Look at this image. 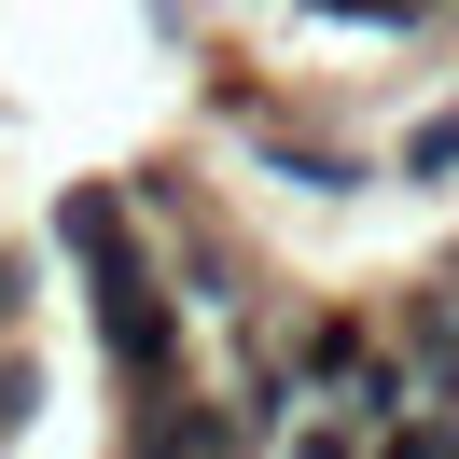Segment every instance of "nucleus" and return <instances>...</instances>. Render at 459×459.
<instances>
[{"label":"nucleus","instance_id":"obj_1","mask_svg":"<svg viewBox=\"0 0 459 459\" xmlns=\"http://www.w3.org/2000/svg\"><path fill=\"white\" fill-rule=\"evenodd\" d=\"M56 237L98 264V334H112V362L140 376V390H168V362H181V320H168V279L140 264V237H126V195H98V181H84V195L56 209Z\"/></svg>","mask_w":459,"mask_h":459},{"label":"nucleus","instance_id":"obj_2","mask_svg":"<svg viewBox=\"0 0 459 459\" xmlns=\"http://www.w3.org/2000/svg\"><path fill=\"white\" fill-rule=\"evenodd\" d=\"M140 459H237V418L195 403V390H153L140 403Z\"/></svg>","mask_w":459,"mask_h":459},{"label":"nucleus","instance_id":"obj_3","mask_svg":"<svg viewBox=\"0 0 459 459\" xmlns=\"http://www.w3.org/2000/svg\"><path fill=\"white\" fill-rule=\"evenodd\" d=\"M376 459H459V418H446V403H418V418H390V446H376Z\"/></svg>","mask_w":459,"mask_h":459},{"label":"nucleus","instance_id":"obj_4","mask_svg":"<svg viewBox=\"0 0 459 459\" xmlns=\"http://www.w3.org/2000/svg\"><path fill=\"white\" fill-rule=\"evenodd\" d=\"M403 168H418V181H446V168H459V126H418V140H403Z\"/></svg>","mask_w":459,"mask_h":459},{"label":"nucleus","instance_id":"obj_5","mask_svg":"<svg viewBox=\"0 0 459 459\" xmlns=\"http://www.w3.org/2000/svg\"><path fill=\"white\" fill-rule=\"evenodd\" d=\"M334 14H362V29H418V0H334Z\"/></svg>","mask_w":459,"mask_h":459},{"label":"nucleus","instance_id":"obj_6","mask_svg":"<svg viewBox=\"0 0 459 459\" xmlns=\"http://www.w3.org/2000/svg\"><path fill=\"white\" fill-rule=\"evenodd\" d=\"M292 459H348V446H334V431H307V446H292Z\"/></svg>","mask_w":459,"mask_h":459}]
</instances>
